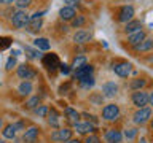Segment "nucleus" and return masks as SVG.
<instances>
[{
  "label": "nucleus",
  "mask_w": 153,
  "mask_h": 143,
  "mask_svg": "<svg viewBox=\"0 0 153 143\" xmlns=\"http://www.w3.org/2000/svg\"><path fill=\"white\" fill-rule=\"evenodd\" d=\"M80 0H64V3H65V7H70V8H74L75 5H78Z\"/></svg>",
  "instance_id": "39"
},
{
  "label": "nucleus",
  "mask_w": 153,
  "mask_h": 143,
  "mask_svg": "<svg viewBox=\"0 0 153 143\" xmlns=\"http://www.w3.org/2000/svg\"><path fill=\"white\" fill-rule=\"evenodd\" d=\"M48 110H50L48 107H45V105H40V107H35V108H33V111H35V113H37L40 118H46Z\"/></svg>",
  "instance_id": "32"
},
{
  "label": "nucleus",
  "mask_w": 153,
  "mask_h": 143,
  "mask_svg": "<svg viewBox=\"0 0 153 143\" xmlns=\"http://www.w3.org/2000/svg\"><path fill=\"white\" fill-rule=\"evenodd\" d=\"M145 84H147L145 80H140V78L132 80V81H131V89H134V91H142V88H143Z\"/></svg>",
  "instance_id": "27"
},
{
  "label": "nucleus",
  "mask_w": 153,
  "mask_h": 143,
  "mask_svg": "<svg viewBox=\"0 0 153 143\" xmlns=\"http://www.w3.org/2000/svg\"><path fill=\"white\" fill-rule=\"evenodd\" d=\"M86 143H100V140H99V137H96V135H88Z\"/></svg>",
  "instance_id": "38"
},
{
  "label": "nucleus",
  "mask_w": 153,
  "mask_h": 143,
  "mask_svg": "<svg viewBox=\"0 0 153 143\" xmlns=\"http://www.w3.org/2000/svg\"><path fill=\"white\" fill-rule=\"evenodd\" d=\"M14 5L18 7V10H26L27 7H30V5H32V0H16Z\"/></svg>",
  "instance_id": "34"
},
{
  "label": "nucleus",
  "mask_w": 153,
  "mask_h": 143,
  "mask_svg": "<svg viewBox=\"0 0 153 143\" xmlns=\"http://www.w3.org/2000/svg\"><path fill=\"white\" fill-rule=\"evenodd\" d=\"M143 38H147L145 32H143V30H137V32H134V33H129L128 43H129V45H132V46H136L137 43H140L143 40Z\"/></svg>",
  "instance_id": "20"
},
{
  "label": "nucleus",
  "mask_w": 153,
  "mask_h": 143,
  "mask_svg": "<svg viewBox=\"0 0 153 143\" xmlns=\"http://www.w3.org/2000/svg\"><path fill=\"white\" fill-rule=\"evenodd\" d=\"M91 32L89 30H85V29H81V30H78L74 35V41L75 43H80V45H83V43H86V41H89L91 40Z\"/></svg>",
  "instance_id": "17"
},
{
  "label": "nucleus",
  "mask_w": 153,
  "mask_h": 143,
  "mask_svg": "<svg viewBox=\"0 0 153 143\" xmlns=\"http://www.w3.org/2000/svg\"><path fill=\"white\" fill-rule=\"evenodd\" d=\"M11 22L16 29L26 27V24L29 22V14L26 13V10H18V11H14L13 16H11Z\"/></svg>",
  "instance_id": "2"
},
{
  "label": "nucleus",
  "mask_w": 153,
  "mask_h": 143,
  "mask_svg": "<svg viewBox=\"0 0 153 143\" xmlns=\"http://www.w3.org/2000/svg\"><path fill=\"white\" fill-rule=\"evenodd\" d=\"M0 143H7V142H5V140H3V138H2V140H0Z\"/></svg>",
  "instance_id": "44"
},
{
  "label": "nucleus",
  "mask_w": 153,
  "mask_h": 143,
  "mask_svg": "<svg viewBox=\"0 0 153 143\" xmlns=\"http://www.w3.org/2000/svg\"><path fill=\"white\" fill-rule=\"evenodd\" d=\"M117 92H118V84L115 83V81H107V83H104L102 95H105V97H115Z\"/></svg>",
  "instance_id": "12"
},
{
  "label": "nucleus",
  "mask_w": 153,
  "mask_h": 143,
  "mask_svg": "<svg viewBox=\"0 0 153 143\" xmlns=\"http://www.w3.org/2000/svg\"><path fill=\"white\" fill-rule=\"evenodd\" d=\"M94 124L88 122H75V130L78 133H93L94 132Z\"/></svg>",
  "instance_id": "19"
},
{
  "label": "nucleus",
  "mask_w": 153,
  "mask_h": 143,
  "mask_svg": "<svg viewBox=\"0 0 153 143\" xmlns=\"http://www.w3.org/2000/svg\"><path fill=\"white\" fill-rule=\"evenodd\" d=\"M72 138V129L69 127H62V129H57L51 133V140L53 142H69Z\"/></svg>",
  "instance_id": "6"
},
{
  "label": "nucleus",
  "mask_w": 153,
  "mask_h": 143,
  "mask_svg": "<svg viewBox=\"0 0 153 143\" xmlns=\"http://www.w3.org/2000/svg\"><path fill=\"white\" fill-rule=\"evenodd\" d=\"M64 113H65V118L69 119L70 122H78V119H80V113L76 111V110H74L72 107H65V110H64Z\"/></svg>",
  "instance_id": "24"
},
{
  "label": "nucleus",
  "mask_w": 153,
  "mask_h": 143,
  "mask_svg": "<svg viewBox=\"0 0 153 143\" xmlns=\"http://www.w3.org/2000/svg\"><path fill=\"white\" fill-rule=\"evenodd\" d=\"M2 127H3V119L0 118V130H2Z\"/></svg>",
  "instance_id": "42"
},
{
  "label": "nucleus",
  "mask_w": 153,
  "mask_h": 143,
  "mask_svg": "<svg viewBox=\"0 0 153 143\" xmlns=\"http://www.w3.org/2000/svg\"><path fill=\"white\" fill-rule=\"evenodd\" d=\"M42 24H43V19L42 18L29 16V22L26 24V29H27V32H30V33H37L42 29Z\"/></svg>",
  "instance_id": "11"
},
{
  "label": "nucleus",
  "mask_w": 153,
  "mask_h": 143,
  "mask_svg": "<svg viewBox=\"0 0 153 143\" xmlns=\"http://www.w3.org/2000/svg\"><path fill=\"white\" fill-rule=\"evenodd\" d=\"M48 122H50V126L51 127H54V129H59V114H57V111L54 108H51V110H48Z\"/></svg>",
  "instance_id": "22"
},
{
  "label": "nucleus",
  "mask_w": 153,
  "mask_h": 143,
  "mask_svg": "<svg viewBox=\"0 0 153 143\" xmlns=\"http://www.w3.org/2000/svg\"><path fill=\"white\" fill-rule=\"evenodd\" d=\"M42 64L43 67H46L48 70H56L59 69L61 62H59V57H57V54H54V52H48V54H45L42 57Z\"/></svg>",
  "instance_id": "3"
},
{
  "label": "nucleus",
  "mask_w": 153,
  "mask_h": 143,
  "mask_svg": "<svg viewBox=\"0 0 153 143\" xmlns=\"http://www.w3.org/2000/svg\"><path fill=\"white\" fill-rule=\"evenodd\" d=\"M18 76H19L22 81H30V80H33V78L37 76V72L33 70L30 65L22 64V65L18 67Z\"/></svg>",
  "instance_id": "4"
},
{
  "label": "nucleus",
  "mask_w": 153,
  "mask_h": 143,
  "mask_svg": "<svg viewBox=\"0 0 153 143\" xmlns=\"http://www.w3.org/2000/svg\"><path fill=\"white\" fill-rule=\"evenodd\" d=\"M131 100L137 108H143V107H148V103H150V100H153V97L148 95L147 92H143V91H136V92H132Z\"/></svg>",
  "instance_id": "1"
},
{
  "label": "nucleus",
  "mask_w": 153,
  "mask_h": 143,
  "mask_svg": "<svg viewBox=\"0 0 153 143\" xmlns=\"http://www.w3.org/2000/svg\"><path fill=\"white\" fill-rule=\"evenodd\" d=\"M59 69H61V73H62V75H69V73H70V65L61 64V65H59Z\"/></svg>",
  "instance_id": "37"
},
{
  "label": "nucleus",
  "mask_w": 153,
  "mask_h": 143,
  "mask_svg": "<svg viewBox=\"0 0 153 143\" xmlns=\"http://www.w3.org/2000/svg\"><path fill=\"white\" fill-rule=\"evenodd\" d=\"M86 62H88V60H86V57L85 56H76L75 57V59H74V62H72V69H74V70H76V69H80V67H83V65H86Z\"/></svg>",
  "instance_id": "26"
},
{
  "label": "nucleus",
  "mask_w": 153,
  "mask_h": 143,
  "mask_svg": "<svg viewBox=\"0 0 153 143\" xmlns=\"http://www.w3.org/2000/svg\"><path fill=\"white\" fill-rule=\"evenodd\" d=\"M14 2H16V0H3L2 3H7V5H10V3H14Z\"/></svg>",
  "instance_id": "40"
},
{
  "label": "nucleus",
  "mask_w": 153,
  "mask_h": 143,
  "mask_svg": "<svg viewBox=\"0 0 153 143\" xmlns=\"http://www.w3.org/2000/svg\"><path fill=\"white\" fill-rule=\"evenodd\" d=\"M26 54H27V57L29 59H38L40 57V51L38 49H33V48H30V46H26Z\"/></svg>",
  "instance_id": "29"
},
{
  "label": "nucleus",
  "mask_w": 153,
  "mask_h": 143,
  "mask_svg": "<svg viewBox=\"0 0 153 143\" xmlns=\"http://www.w3.org/2000/svg\"><path fill=\"white\" fill-rule=\"evenodd\" d=\"M18 91L21 95H30L32 91H33V86L30 81H21V84L18 86Z\"/></svg>",
  "instance_id": "23"
},
{
  "label": "nucleus",
  "mask_w": 153,
  "mask_h": 143,
  "mask_svg": "<svg viewBox=\"0 0 153 143\" xmlns=\"http://www.w3.org/2000/svg\"><path fill=\"white\" fill-rule=\"evenodd\" d=\"M140 143H147V140L145 138H140Z\"/></svg>",
  "instance_id": "43"
},
{
  "label": "nucleus",
  "mask_w": 153,
  "mask_h": 143,
  "mask_svg": "<svg viewBox=\"0 0 153 143\" xmlns=\"http://www.w3.org/2000/svg\"><path fill=\"white\" fill-rule=\"evenodd\" d=\"M112 70L120 78H128L129 73H131V64L129 62H117V64H113Z\"/></svg>",
  "instance_id": "7"
},
{
  "label": "nucleus",
  "mask_w": 153,
  "mask_h": 143,
  "mask_svg": "<svg viewBox=\"0 0 153 143\" xmlns=\"http://www.w3.org/2000/svg\"><path fill=\"white\" fill-rule=\"evenodd\" d=\"M152 116V110L150 107H143V108H139L136 113H134V122L136 124H145Z\"/></svg>",
  "instance_id": "8"
},
{
  "label": "nucleus",
  "mask_w": 153,
  "mask_h": 143,
  "mask_svg": "<svg viewBox=\"0 0 153 143\" xmlns=\"http://www.w3.org/2000/svg\"><path fill=\"white\" fill-rule=\"evenodd\" d=\"M2 135L5 140H13L14 137H16V127H14V124H10V126H7L2 130Z\"/></svg>",
  "instance_id": "25"
},
{
  "label": "nucleus",
  "mask_w": 153,
  "mask_h": 143,
  "mask_svg": "<svg viewBox=\"0 0 153 143\" xmlns=\"http://www.w3.org/2000/svg\"><path fill=\"white\" fill-rule=\"evenodd\" d=\"M59 16L62 21H72L76 14H75V10L74 8H70V7H62L61 8V11H59Z\"/></svg>",
  "instance_id": "21"
},
{
  "label": "nucleus",
  "mask_w": 153,
  "mask_h": 143,
  "mask_svg": "<svg viewBox=\"0 0 153 143\" xmlns=\"http://www.w3.org/2000/svg\"><path fill=\"white\" fill-rule=\"evenodd\" d=\"M137 30H142V22L139 21V19H131V21L126 22V26H124V32L128 33H134Z\"/></svg>",
  "instance_id": "18"
},
{
  "label": "nucleus",
  "mask_w": 153,
  "mask_h": 143,
  "mask_svg": "<svg viewBox=\"0 0 153 143\" xmlns=\"http://www.w3.org/2000/svg\"><path fill=\"white\" fill-rule=\"evenodd\" d=\"M118 116H120L118 105L108 103V105L104 107V110H102V118L104 119H107V121H115V119H118Z\"/></svg>",
  "instance_id": "5"
},
{
  "label": "nucleus",
  "mask_w": 153,
  "mask_h": 143,
  "mask_svg": "<svg viewBox=\"0 0 153 143\" xmlns=\"http://www.w3.org/2000/svg\"><path fill=\"white\" fill-rule=\"evenodd\" d=\"M11 46V38L8 37H0V51L7 49V48Z\"/></svg>",
  "instance_id": "33"
},
{
  "label": "nucleus",
  "mask_w": 153,
  "mask_h": 143,
  "mask_svg": "<svg viewBox=\"0 0 153 143\" xmlns=\"http://www.w3.org/2000/svg\"><path fill=\"white\" fill-rule=\"evenodd\" d=\"M78 83H80V86L83 89H91L94 86V78H93V76H89V78H86L83 81H78Z\"/></svg>",
  "instance_id": "31"
},
{
  "label": "nucleus",
  "mask_w": 153,
  "mask_h": 143,
  "mask_svg": "<svg viewBox=\"0 0 153 143\" xmlns=\"http://www.w3.org/2000/svg\"><path fill=\"white\" fill-rule=\"evenodd\" d=\"M33 46H35V49H38V51H50L51 43L45 37H38V38L33 40Z\"/></svg>",
  "instance_id": "15"
},
{
  "label": "nucleus",
  "mask_w": 153,
  "mask_h": 143,
  "mask_svg": "<svg viewBox=\"0 0 153 143\" xmlns=\"http://www.w3.org/2000/svg\"><path fill=\"white\" fill-rule=\"evenodd\" d=\"M85 22H86V18H85V16H75V18L70 21L72 27H75V29H80L81 26H85Z\"/></svg>",
  "instance_id": "28"
},
{
  "label": "nucleus",
  "mask_w": 153,
  "mask_h": 143,
  "mask_svg": "<svg viewBox=\"0 0 153 143\" xmlns=\"http://www.w3.org/2000/svg\"><path fill=\"white\" fill-rule=\"evenodd\" d=\"M22 138H24V142H26V143H35L37 138H38V127H35V126L29 127L27 130L24 132Z\"/></svg>",
  "instance_id": "13"
},
{
  "label": "nucleus",
  "mask_w": 153,
  "mask_h": 143,
  "mask_svg": "<svg viewBox=\"0 0 153 143\" xmlns=\"http://www.w3.org/2000/svg\"><path fill=\"white\" fill-rule=\"evenodd\" d=\"M132 18H134V8L131 5H124V7L120 8V11H118V21L120 22L126 24L128 21H131Z\"/></svg>",
  "instance_id": "9"
},
{
  "label": "nucleus",
  "mask_w": 153,
  "mask_h": 143,
  "mask_svg": "<svg viewBox=\"0 0 153 143\" xmlns=\"http://www.w3.org/2000/svg\"><path fill=\"white\" fill-rule=\"evenodd\" d=\"M152 46H153V40L147 37V38H143L140 43H137V45L132 46V48H134V51H136V52H147V51L152 49Z\"/></svg>",
  "instance_id": "14"
},
{
  "label": "nucleus",
  "mask_w": 153,
  "mask_h": 143,
  "mask_svg": "<svg viewBox=\"0 0 153 143\" xmlns=\"http://www.w3.org/2000/svg\"><path fill=\"white\" fill-rule=\"evenodd\" d=\"M65 143H81V142H80V140H72V138H70V140L65 142Z\"/></svg>",
  "instance_id": "41"
},
{
  "label": "nucleus",
  "mask_w": 153,
  "mask_h": 143,
  "mask_svg": "<svg viewBox=\"0 0 153 143\" xmlns=\"http://www.w3.org/2000/svg\"><path fill=\"white\" fill-rule=\"evenodd\" d=\"M2 2H3V0H0V3H2Z\"/></svg>",
  "instance_id": "45"
},
{
  "label": "nucleus",
  "mask_w": 153,
  "mask_h": 143,
  "mask_svg": "<svg viewBox=\"0 0 153 143\" xmlns=\"http://www.w3.org/2000/svg\"><path fill=\"white\" fill-rule=\"evenodd\" d=\"M105 140H107V143H121L123 133L120 130L112 129V130H107V133H105Z\"/></svg>",
  "instance_id": "16"
},
{
  "label": "nucleus",
  "mask_w": 153,
  "mask_h": 143,
  "mask_svg": "<svg viewBox=\"0 0 153 143\" xmlns=\"http://www.w3.org/2000/svg\"><path fill=\"white\" fill-rule=\"evenodd\" d=\"M16 64H18V62H16V57H8V59H7V64H5V69H7V70H13V67H16Z\"/></svg>",
  "instance_id": "36"
},
{
  "label": "nucleus",
  "mask_w": 153,
  "mask_h": 143,
  "mask_svg": "<svg viewBox=\"0 0 153 143\" xmlns=\"http://www.w3.org/2000/svg\"><path fill=\"white\" fill-rule=\"evenodd\" d=\"M93 72H94V67L86 64V65H83V67H80V69L75 70V80L83 81L86 78H89V76H93Z\"/></svg>",
  "instance_id": "10"
},
{
  "label": "nucleus",
  "mask_w": 153,
  "mask_h": 143,
  "mask_svg": "<svg viewBox=\"0 0 153 143\" xmlns=\"http://www.w3.org/2000/svg\"><path fill=\"white\" fill-rule=\"evenodd\" d=\"M38 103H40V97L38 95H33V97H30L26 102V107L29 108V110H33L35 107H38Z\"/></svg>",
  "instance_id": "30"
},
{
  "label": "nucleus",
  "mask_w": 153,
  "mask_h": 143,
  "mask_svg": "<svg viewBox=\"0 0 153 143\" xmlns=\"http://www.w3.org/2000/svg\"><path fill=\"white\" fill-rule=\"evenodd\" d=\"M137 133H139V130H137L136 127H134V129H128V130L124 132V137H126L128 140H132V138L137 137Z\"/></svg>",
  "instance_id": "35"
}]
</instances>
